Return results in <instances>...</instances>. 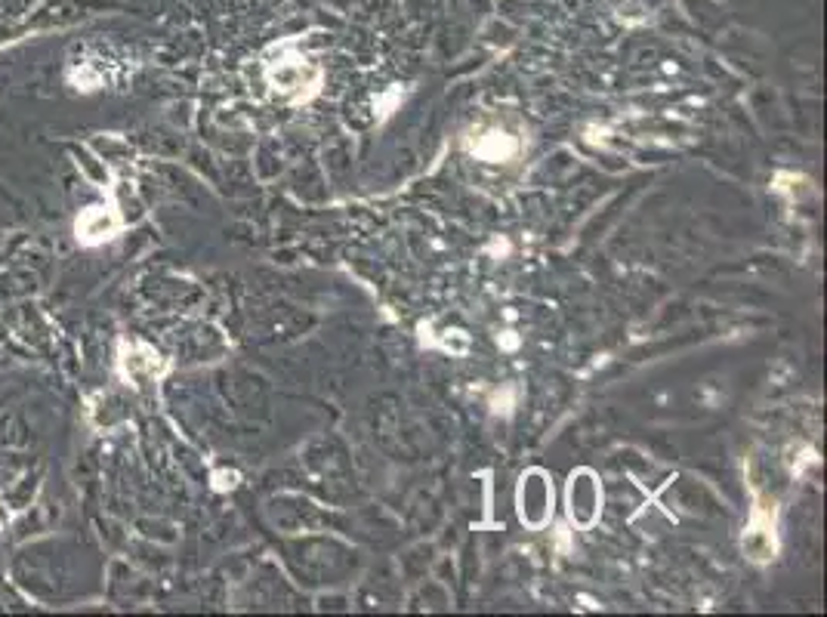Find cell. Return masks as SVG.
<instances>
[{"mask_svg":"<svg viewBox=\"0 0 827 617\" xmlns=\"http://www.w3.org/2000/svg\"><path fill=\"white\" fill-rule=\"evenodd\" d=\"M550 513H553V485L547 473L531 469V473L522 476V485H519V519L528 528H544Z\"/></svg>","mask_w":827,"mask_h":617,"instance_id":"cell-1","label":"cell"},{"mask_svg":"<svg viewBox=\"0 0 827 617\" xmlns=\"http://www.w3.org/2000/svg\"><path fill=\"white\" fill-rule=\"evenodd\" d=\"M599 510H602V488L590 469H581V473H574L568 482V516L574 525L590 528L596 525Z\"/></svg>","mask_w":827,"mask_h":617,"instance_id":"cell-2","label":"cell"},{"mask_svg":"<svg viewBox=\"0 0 827 617\" xmlns=\"http://www.w3.org/2000/svg\"><path fill=\"white\" fill-rule=\"evenodd\" d=\"M775 506L772 510H753V522L744 534V553L753 562H769L775 556Z\"/></svg>","mask_w":827,"mask_h":617,"instance_id":"cell-3","label":"cell"},{"mask_svg":"<svg viewBox=\"0 0 827 617\" xmlns=\"http://www.w3.org/2000/svg\"><path fill=\"white\" fill-rule=\"evenodd\" d=\"M121 368L130 380L136 383H146V380H158L164 374V361L155 349L149 346H124L121 352Z\"/></svg>","mask_w":827,"mask_h":617,"instance_id":"cell-4","label":"cell"},{"mask_svg":"<svg viewBox=\"0 0 827 617\" xmlns=\"http://www.w3.org/2000/svg\"><path fill=\"white\" fill-rule=\"evenodd\" d=\"M115 229H118V220H115V213L109 207H90V210H84L78 226H75L81 244H102L105 238L115 235Z\"/></svg>","mask_w":827,"mask_h":617,"instance_id":"cell-5","label":"cell"},{"mask_svg":"<svg viewBox=\"0 0 827 617\" xmlns=\"http://www.w3.org/2000/svg\"><path fill=\"white\" fill-rule=\"evenodd\" d=\"M269 81L281 90V93H303V87H312L318 81V71L309 68L306 62H281Z\"/></svg>","mask_w":827,"mask_h":617,"instance_id":"cell-6","label":"cell"},{"mask_svg":"<svg viewBox=\"0 0 827 617\" xmlns=\"http://www.w3.org/2000/svg\"><path fill=\"white\" fill-rule=\"evenodd\" d=\"M516 152V142L507 133H485L476 142V155H482L485 161H507Z\"/></svg>","mask_w":827,"mask_h":617,"instance_id":"cell-7","label":"cell"}]
</instances>
